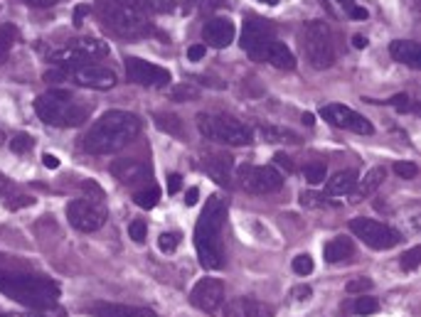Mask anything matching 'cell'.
Here are the masks:
<instances>
[{
	"label": "cell",
	"instance_id": "obj_1",
	"mask_svg": "<svg viewBox=\"0 0 421 317\" xmlns=\"http://www.w3.org/2000/svg\"><path fill=\"white\" fill-rule=\"evenodd\" d=\"M143 128V121L128 111H106L101 118L91 123L86 136L82 138V148L91 155H108L126 148L131 140H136Z\"/></svg>",
	"mask_w": 421,
	"mask_h": 317
},
{
	"label": "cell",
	"instance_id": "obj_2",
	"mask_svg": "<svg viewBox=\"0 0 421 317\" xmlns=\"http://www.w3.org/2000/svg\"><path fill=\"white\" fill-rule=\"evenodd\" d=\"M0 293L32 310H49L60 303L62 290L47 275L0 266Z\"/></svg>",
	"mask_w": 421,
	"mask_h": 317
},
{
	"label": "cell",
	"instance_id": "obj_3",
	"mask_svg": "<svg viewBox=\"0 0 421 317\" xmlns=\"http://www.w3.org/2000/svg\"><path fill=\"white\" fill-rule=\"evenodd\" d=\"M229 204L219 194H212L205 202V210L195 224V249L202 268L219 270L224 268V249H222V229L227 219Z\"/></svg>",
	"mask_w": 421,
	"mask_h": 317
},
{
	"label": "cell",
	"instance_id": "obj_4",
	"mask_svg": "<svg viewBox=\"0 0 421 317\" xmlns=\"http://www.w3.org/2000/svg\"><path fill=\"white\" fill-rule=\"evenodd\" d=\"M35 114L40 121L54 128H74L82 126L91 114V106L82 103L72 91L49 89L47 94L35 99Z\"/></svg>",
	"mask_w": 421,
	"mask_h": 317
},
{
	"label": "cell",
	"instance_id": "obj_5",
	"mask_svg": "<svg viewBox=\"0 0 421 317\" xmlns=\"http://www.w3.org/2000/svg\"><path fill=\"white\" fill-rule=\"evenodd\" d=\"M197 131L202 133L205 140L232 145V148H241L254 140V131L247 123L224 114H197Z\"/></svg>",
	"mask_w": 421,
	"mask_h": 317
},
{
	"label": "cell",
	"instance_id": "obj_6",
	"mask_svg": "<svg viewBox=\"0 0 421 317\" xmlns=\"http://www.w3.org/2000/svg\"><path fill=\"white\" fill-rule=\"evenodd\" d=\"M97 12L99 18H101L104 27H108L116 37L141 40V37L151 35V25L145 23L141 12L128 10V8L119 5L114 0H97Z\"/></svg>",
	"mask_w": 421,
	"mask_h": 317
},
{
	"label": "cell",
	"instance_id": "obj_7",
	"mask_svg": "<svg viewBox=\"0 0 421 317\" xmlns=\"http://www.w3.org/2000/svg\"><path fill=\"white\" fill-rule=\"evenodd\" d=\"M301 40L306 60L311 62L313 69H330L335 64V42H333V32L328 27V23H323V20L306 23L303 25Z\"/></svg>",
	"mask_w": 421,
	"mask_h": 317
},
{
	"label": "cell",
	"instance_id": "obj_8",
	"mask_svg": "<svg viewBox=\"0 0 421 317\" xmlns=\"http://www.w3.org/2000/svg\"><path fill=\"white\" fill-rule=\"evenodd\" d=\"M350 231L355 233L357 239H362V244L374 249V251H387L402 241V233L397 229L387 227V224L377 222V219H368V216H355L350 222Z\"/></svg>",
	"mask_w": 421,
	"mask_h": 317
},
{
	"label": "cell",
	"instance_id": "obj_9",
	"mask_svg": "<svg viewBox=\"0 0 421 317\" xmlns=\"http://www.w3.org/2000/svg\"><path fill=\"white\" fill-rule=\"evenodd\" d=\"M241 190L252 194H271L283 187V175L271 165H241L237 170Z\"/></svg>",
	"mask_w": 421,
	"mask_h": 317
},
{
	"label": "cell",
	"instance_id": "obj_10",
	"mask_svg": "<svg viewBox=\"0 0 421 317\" xmlns=\"http://www.w3.org/2000/svg\"><path fill=\"white\" fill-rule=\"evenodd\" d=\"M67 219L74 229L84 233L99 231V229L106 224L108 214L106 207L101 202H94V199H74V202L67 204Z\"/></svg>",
	"mask_w": 421,
	"mask_h": 317
},
{
	"label": "cell",
	"instance_id": "obj_11",
	"mask_svg": "<svg viewBox=\"0 0 421 317\" xmlns=\"http://www.w3.org/2000/svg\"><path fill=\"white\" fill-rule=\"evenodd\" d=\"M274 27L261 18H247L241 27V49L252 57L254 62H264V54L269 45L274 42Z\"/></svg>",
	"mask_w": 421,
	"mask_h": 317
},
{
	"label": "cell",
	"instance_id": "obj_12",
	"mask_svg": "<svg viewBox=\"0 0 421 317\" xmlns=\"http://www.w3.org/2000/svg\"><path fill=\"white\" fill-rule=\"evenodd\" d=\"M190 303L197 310L207 312V315L219 317L224 303H227V288L219 278H202V281L195 283L193 293H190Z\"/></svg>",
	"mask_w": 421,
	"mask_h": 317
},
{
	"label": "cell",
	"instance_id": "obj_13",
	"mask_svg": "<svg viewBox=\"0 0 421 317\" xmlns=\"http://www.w3.org/2000/svg\"><path fill=\"white\" fill-rule=\"evenodd\" d=\"M320 116H323L330 126L335 128H345V131H352L357 136H372L374 128L365 116H360L352 108L343 106V103H328V106L320 108Z\"/></svg>",
	"mask_w": 421,
	"mask_h": 317
},
{
	"label": "cell",
	"instance_id": "obj_14",
	"mask_svg": "<svg viewBox=\"0 0 421 317\" xmlns=\"http://www.w3.org/2000/svg\"><path fill=\"white\" fill-rule=\"evenodd\" d=\"M126 72L136 84L148 86V89H163L170 84V72L165 66L139 60V57H126Z\"/></svg>",
	"mask_w": 421,
	"mask_h": 317
},
{
	"label": "cell",
	"instance_id": "obj_15",
	"mask_svg": "<svg viewBox=\"0 0 421 317\" xmlns=\"http://www.w3.org/2000/svg\"><path fill=\"white\" fill-rule=\"evenodd\" d=\"M74 77V81L86 89H97V91H106L116 86V74L108 69V66L101 64H91V62H84V64H77L74 69H69Z\"/></svg>",
	"mask_w": 421,
	"mask_h": 317
},
{
	"label": "cell",
	"instance_id": "obj_16",
	"mask_svg": "<svg viewBox=\"0 0 421 317\" xmlns=\"http://www.w3.org/2000/svg\"><path fill=\"white\" fill-rule=\"evenodd\" d=\"M202 168L210 175L217 185L229 187L232 185V170H234V157H229L227 153H219V150H210L202 157Z\"/></svg>",
	"mask_w": 421,
	"mask_h": 317
},
{
	"label": "cell",
	"instance_id": "obj_17",
	"mask_svg": "<svg viewBox=\"0 0 421 317\" xmlns=\"http://www.w3.org/2000/svg\"><path fill=\"white\" fill-rule=\"evenodd\" d=\"M219 317H274V307L256 298H234L224 303Z\"/></svg>",
	"mask_w": 421,
	"mask_h": 317
},
{
	"label": "cell",
	"instance_id": "obj_18",
	"mask_svg": "<svg viewBox=\"0 0 421 317\" xmlns=\"http://www.w3.org/2000/svg\"><path fill=\"white\" fill-rule=\"evenodd\" d=\"M202 40L215 49L229 47V45L234 42V23H232L229 18L207 20L205 27H202Z\"/></svg>",
	"mask_w": 421,
	"mask_h": 317
},
{
	"label": "cell",
	"instance_id": "obj_19",
	"mask_svg": "<svg viewBox=\"0 0 421 317\" xmlns=\"http://www.w3.org/2000/svg\"><path fill=\"white\" fill-rule=\"evenodd\" d=\"M86 312L94 317H156V312L139 305H121V303H91Z\"/></svg>",
	"mask_w": 421,
	"mask_h": 317
},
{
	"label": "cell",
	"instance_id": "obj_20",
	"mask_svg": "<svg viewBox=\"0 0 421 317\" xmlns=\"http://www.w3.org/2000/svg\"><path fill=\"white\" fill-rule=\"evenodd\" d=\"M148 173H151V168H148L143 160H136V157L111 162V175H114L119 182H123V185H133V182L143 180Z\"/></svg>",
	"mask_w": 421,
	"mask_h": 317
},
{
	"label": "cell",
	"instance_id": "obj_21",
	"mask_svg": "<svg viewBox=\"0 0 421 317\" xmlns=\"http://www.w3.org/2000/svg\"><path fill=\"white\" fill-rule=\"evenodd\" d=\"M69 47L74 49V54L79 57V62L84 64L89 60H101L108 54V45L99 37H82V40H74Z\"/></svg>",
	"mask_w": 421,
	"mask_h": 317
},
{
	"label": "cell",
	"instance_id": "obj_22",
	"mask_svg": "<svg viewBox=\"0 0 421 317\" xmlns=\"http://www.w3.org/2000/svg\"><path fill=\"white\" fill-rule=\"evenodd\" d=\"M385 177H387L385 168H372L368 175H365V177H362V180H357L355 190L350 192V199H352V202H362V199H368L370 194H374V192L382 187Z\"/></svg>",
	"mask_w": 421,
	"mask_h": 317
},
{
	"label": "cell",
	"instance_id": "obj_23",
	"mask_svg": "<svg viewBox=\"0 0 421 317\" xmlns=\"http://www.w3.org/2000/svg\"><path fill=\"white\" fill-rule=\"evenodd\" d=\"M389 54L397 62H402V64H409L414 69L421 66V47L414 40H394L389 45Z\"/></svg>",
	"mask_w": 421,
	"mask_h": 317
},
{
	"label": "cell",
	"instance_id": "obj_24",
	"mask_svg": "<svg viewBox=\"0 0 421 317\" xmlns=\"http://www.w3.org/2000/svg\"><path fill=\"white\" fill-rule=\"evenodd\" d=\"M357 185V173L355 170H343V173H335L330 180L325 182V192L330 197H343V194H350Z\"/></svg>",
	"mask_w": 421,
	"mask_h": 317
},
{
	"label": "cell",
	"instance_id": "obj_25",
	"mask_svg": "<svg viewBox=\"0 0 421 317\" xmlns=\"http://www.w3.org/2000/svg\"><path fill=\"white\" fill-rule=\"evenodd\" d=\"M264 62H269V64L276 66V69H286V72L296 66L293 52H291L283 42H278V40H274V42L269 45V49H266V54H264Z\"/></svg>",
	"mask_w": 421,
	"mask_h": 317
},
{
	"label": "cell",
	"instance_id": "obj_26",
	"mask_svg": "<svg viewBox=\"0 0 421 317\" xmlns=\"http://www.w3.org/2000/svg\"><path fill=\"white\" fill-rule=\"evenodd\" d=\"M352 253H355V244H352V239H345V236L330 239L323 249V256H325L328 264H340V261H348Z\"/></svg>",
	"mask_w": 421,
	"mask_h": 317
},
{
	"label": "cell",
	"instance_id": "obj_27",
	"mask_svg": "<svg viewBox=\"0 0 421 317\" xmlns=\"http://www.w3.org/2000/svg\"><path fill=\"white\" fill-rule=\"evenodd\" d=\"M264 143H298L301 138L296 136L289 128H278V126H261L259 128Z\"/></svg>",
	"mask_w": 421,
	"mask_h": 317
},
{
	"label": "cell",
	"instance_id": "obj_28",
	"mask_svg": "<svg viewBox=\"0 0 421 317\" xmlns=\"http://www.w3.org/2000/svg\"><path fill=\"white\" fill-rule=\"evenodd\" d=\"M153 118H156V126L160 128V131L170 133V136H178V138L185 136V128H182V121L178 118V116H173V114H156V116H153Z\"/></svg>",
	"mask_w": 421,
	"mask_h": 317
},
{
	"label": "cell",
	"instance_id": "obj_29",
	"mask_svg": "<svg viewBox=\"0 0 421 317\" xmlns=\"http://www.w3.org/2000/svg\"><path fill=\"white\" fill-rule=\"evenodd\" d=\"M158 199H160V190L158 187H145V190H139L136 194H133V202L139 204L141 210H153L158 204Z\"/></svg>",
	"mask_w": 421,
	"mask_h": 317
},
{
	"label": "cell",
	"instance_id": "obj_30",
	"mask_svg": "<svg viewBox=\"0 0 421 317\" xmlns=\"http://www.w3.org/2000/svg\"><path fill=\"white\" fill-rule=\"evenodd\" d=\"M15 37H18V32L12 25H0V64L8 60V54L15 45Z\"/></svg>",
	"mask_w": 421,
	"mask_h": 317
},
{
	"label": "cell",
	"instance_id": "obj_31",
	"mask_svg": "<svg viewBox=\"0 0 421 317\" xmlns=\"http://www.w3.org/2000/svg\"><path fill=\"white\" fill-rule=\"evenodd\" d=\"M303 177H306L308 185H320L328 177V168H325L323 162H308L306 168H303Z\"/></svg>",
	"mask_w": 421,
	"mask_h": 317
},
{
	"label": "cell",
	"instance_id": "obj_32",
	"mask_svg": "<svg viewBox=\"0 0 421 317\" xmlns=\"http://www.w3.org/2000/svg\"><path fill=\"white\" fill-rule=\"evenodd\" d=\"M379 310V300L377 298H370V295H360L355 300V305H352V312L355 315H374Z\"/></svg>",
	"mask_w": 421,
	"mask_h": 317
},
{
	"label": "cell",
	"instance_id": "obj_33",
	"mask_svg": "<svg viewBox=\"0 0 421 317\" xmlns=\"http://www.w3.org/2000/svg\"><path fill=\"white\" fill-rule=\"evenodd\" d=\"M178 246H180V233L178 231H165L158 236V249H160L163 253L178 251Z\"/></svg>",
	"mask_w": 421,
	"mask_h": 317
},
{
	"label": "cell",
	"instance_id": "obj_34",
	"mask_svg": "<svg viewBox=\"0 0 421 317\" xmlns=\"http://www.w3.org/2000/svg\"><path fill=\"white\" fill-rule=\"evenodd\" d=\"M291 268H293L296 275H311L313 273V258L308 256V253H298V256L293 258Z\"/></svg>",
	"mask_w": 421,
	"mask_h": 317
},
{
	"label": "cell",
	"instance_id": "obj_35",
	"mask_svg": "<svg viewBox=\"0 0 421 317\" xmlns=\"http://www.w3.org/2000/svg\"><path fill=\"white\" fill-rule=\"evenodd\" d=\"M197 96H200V91L195 89L193 84H180L170 91V99H173V101H190V99H197Z\"/></svg>",
	"mask_w": 421,
	"mask_h": 317
},
{
	"label": "cell",
	"instance_id": "obj_36",
	"mask_svg": "<svg viewBox=\"0 0 421 317\" xmlns=\"http://www.w3.org/2000/svg\"><path fill=\"white\" fill-rule=\"evenodd\" d=\"M421 264V249L419 246H414V249H409V251L402 256V270H407V273H411V270H416Z\"/></svg>",
	"mask_w": 421,
	"mask_h": 317
},
{
	"label": "cell",
	"instance_id": "obj_37",
	"mask_svg": "<svg viewBox=\"0 0 421 317\" xmlns=\"http://www.w3.org/2000/svg\"><path fill=\"white\" fill-rule=\"evenodd\" d=\"M32 145H35V140H32L30 136H25V133H20V136H15L10 140V150H12V153H18V155H23V153L32 150Z\"/></svg>",
	"mask_w": 421,
	"mask_h": 317
},
{
	"label": "cell",
	"instance_id": "obj_38",
	"mask_svg": "<svg viewBox=\"0 0 421 317\" xmlns=\"http://www.w3.org/2000/svg\"><path fill=\"white\" fill-rule=\"evenodd\" d=\"M114 3H119V5L128 8V10H133V12H141V15H145V12L153 10L151 0H114Z\"/></svg>",
	"mask_w": 421,
	"mask_h": 317
},
{
	"label": "cell",
	"instance_id": "obj_39",
	"mask_svg": "<svg viewBox=\"0 0 421 317\" xmlns=\"http://www.w3.org/2000/svg\"><path fill=\"white\" fill-rule=\"evenodd\" d=\"M372 286H374V283L370 281V278H352V281L345 286V290L352 293V295H357V293L362 295V293H368V290H372Z\"/></svg>",
	"mask_w": 421,
	"mask_h": 317
},
{
	"label": "cell",
	"instance_id": "obj_40",
	"mask_svg": "<svg viewBox=\"0 0 421 317\" xmlns=\"http://www.w3.org/2000/svg\"><path fill=\"white\" fill-rule=\"evenodd\" d=\"M394 173H397L402 180H414L416 175H419V168H416L414 162H397V165H394Z\"/></svg>",
	"mask_w": 421,
	"mask_h": 317
},
{
	"label": "cell",
	"instance_id": "obj_41",
	"mask_svg": "<svg viewBox=\"0 0 421 317\" xmlns=\"http://www.w3.org/2000/svg\"><path fill=\"white\" fill-rule=\"evenodd\" d=\"M128 233H131V239L136 241V244H143L145 236H148V227H145V222L136 219V222H131V227H128Z\"/></svg>",
	"mask_w": 421,
	"mask_h": 317
},
{
	"label": "cell",
	"instance_id": "obj_42",
	"mask_svg": "<svg viewBox=\"0 0 421 317\" xmlns=\"http://www.w3.org/2000/svg\"><path fill=\"white\" fill-rule=\"evenodd\" d=\"M311 295H313V288L311 286H296L293 290H291V298H293L296 303H308Z\"/></svg>",
	"mask_w": 421,
	"mask_h": 317
},
{
	"label": "cell",
	"instance_id": "obj_43",
	"mask_svg": "<svg viewBox=\"0 0 421 317\" xmlns=\"http://www.w3.org/2000/svg\"><path fill=\"white\" fill-rule=\"evenodd\" d=\"M325 199L320 194H313V192H301V204L306 207H323Z\"/></svg>",
	"mask_w": 421,
	"mask_h": 317
},
{
	"label": "cell",
	"instance_id": "obj_44",
	"mask_svg": "<svg viewBox=\"0 0 421 317\" xmlns=\"http://www.w3.org/2000/svg\"><path fill=\"white\" fill-rule=\"evenodd\" d=\"M274 165H276V168H283L286 170V173H293V162H291V157L289 155H283V153H276V155H274Z\"/></svg>",
	"mask_w": 421,
	"mask_h": 317
},
{
	"label": "cell",
	"instance_id": "obj_45",
	"mask_svg": "<svg viewBox=\"0 0 421 317\" xmlns=\"http://www.w3.org/2000/svg\"><path fill=\"white\" fill-rule=\"evenodd\" d=\"M389 103L394 108H399V111H409V96L407 94H397V96H392Z\"/></svg>",
	"mask_w": 421,
	"mask_h": 317
},
{
	"label": "cell",
	"instance_id": "obj_46",
	"mask_svg": "<svg viewBox=\"0 0 421 317\" xmlns=\"http://www.w3.org/2000/svg\"><path fill=\"white\" fill-rule=\"evenodd\" d=\"M86 15H89V5H77V8H74V27H82Z\"/></svg>",
	"mask_w": 421,
	"mask_h": 317
},
{
	"label": "cell",
	"instance_id": "obj_47",
	"mask_svg": "<svg viewBox=\"0 0 421 317\" xmlns=\"http://www.w3.org/2000/svg\"><path fill=\"white\" fill-rule=\"evenodd\" d=\"M202 57H205V45H193L187 49V60L190 62H200Z\"/></svg>",
	"mask_w": 421,
	"mask_h": 317
},
{
	"label": "cell",
	"instance_id": "obj_48",
	"mask_svg": "<svg viewBox=\"0 0 421 317\" xmlns=\"http://www.w3.org/2000/svg\"><path fill=\"white\" fill-rule=\"evenodd\" d=\"M182 187V177L180 175H170L168 177V194H178Z\"/></svg>",
	"mask_w": 421,
	"mask_h": 317
},
{
	"label": "cell",
	"instance_id": "obj_49",
	"mask_svg": "<svg viewBox=\"0 0 421 317\" xmlns=\"http://www.w3.org/2000/svg\"><path fill=\"white\" fill-rule=\"evenodd\" d=\"M35 202L32 197H25V194H20V197H15V202H5L10 210H18V207H30V204Z\"/></svg>",
	"mask_w": 421,
	"mask_h": 317
},
{
	"label": "cell",
	"instance_id": "obj_50",
	"mask_svg": "<svg viewBox=\"0 0 421 317\" xmlns=\"http://www.w3.org/2000/svg\"><path fill=\"white\" fill-rule=\"evenodd\" d=\"M200 199V187H190V190L185 192V204L187 207H195Z\"/></svg>",
	"mask_w": 421,
	"mask_h": 317
},
{
	"label": "cell",
	"instance_id": "obj_51",
	"mask_svg": "<svg viewBox=\"0 0 421 317\" xmlns=\"http://www.w3.org/2000/svg\"><path fill=\"white\" fill-rule=\"evenodd\" d=\"M43 165H45V168H49V170H57V168H60V157L52 155V153H45V155H43Z\"/></svg>",
	"mask_w": 421,
	"mask_h": 317
},
{
	"label": "cell",
	"instance_id": "obj_52",
	"mask_svg": "<svg viewBox=\"0 0 421 317\" xmlns=\"http://www.w3.org/2000/svg\"><path fill=\"white\" fill-rule=\"evenodd\" d=\"M348 15H350L352 20H368V18H370V12L365 10V8H357V5L352 8V10L348 12Z\"/></svg>",
	"mask_w": 421,
	"mask_h": 317
},
{
	"label": "cell",
	"instance_id": "obj_53",
	"mask_svg": "<svg viewBox=\"0 0 421 317\" xmlns=\"http://www.w3.org/2000/svg\"><path fill=\"white\" fill-rule=\"evenodd\" d=\"M352 47H357V49H365V47H368V37L355 35V37H352Z\"/></svg>",
	"mask_w": 421,
	"mask_h": 317
},
{
	"label": "cell",
	"instance_id": "obj_54",
	"mask_svg": "<svg viewBox=\"0 0 421 317\" xmlns=\"http://www.w3.org/2000/svg\"><path fill=\"white\" fill-rule=\"evenodd\" d=\"M335 3H337L340 8H343L345 12H350L352 8H355V3H352V0H335Z\"/></svg>",
	"mask_w": 421,
	"mask_h": 317
},
{
	"label": "cell",
	"instance_id": "obj_55",
	"mask_svg": "<svg viewBox=\"0 0 421 317\" xmlns=\"http://www.w3.org/2000/svg\"><path fill=\"white\" fill-rule=\"evenodd\" d=\"M25 3H30V5H40V8H45V5H52V3H57V0H25Z\"/></svg>",
	"mask_w": 421,
	"mask_h": 317
},
{
	"label": "cell",
	"instance_id": "obj_56",
	"mask_svg": "<svg viewBox=\"0 0 421 317\" xmlns=\"http://www.w3.org/2000/svg\"><path fill=\"white\" fill-rule=\"evenodd\" d=\"M303 123H306V126H313V123H315V116H313V114H303Z\"/></svg>",
	"mask_w": 421,
	"mask_h": 317
},
{
	"label": "cell",
	"instance_id": "obj_57",
	"mask_svg": "<svg viewBox=\"0 0 421 317\" xmlns=\"http://www.w3.org/2000/svg\"><path fill=\"white\" fill-rule=\"evenodd\" d=\"M0 317H37V315H20V312H0Z\"/></svg>",
	"mask_w": 421,
	"mask_h": 317
},
{
	"label": "cell",
	"instance_id": "obj_58",
	"mask_svg": "<svg viewBox=\"0 0 421 317\" xmlns=\"http://www.w3.org/2000/svg\"><path fill=\"white\" fill-rule=\"evenodd\" d=\"M259 3H264V5H276L278 0H259Z\"/></svg>",
	"mask_w": 421,
	"mask_h": 317
},
{
	"label": "cell",
	"instance_id": "obj_59",
	"mask_svg": "<svg viewBox=\"0 0 421 317\" xmlns=\"http://www.w3.org/2000/svg\"><path fill=\"white\" fill-rule=\"evenodd\" d=\"M3 190H5V182H0V192H3Z\"/></svg>",
	"mask_w": 421,
	"mask_h": 317
},
{
	"label": "cell",
	"instance_id": "obj_60",
	"mask_svg": "<svg viewBox=\"0 0 421 317\" xmlns=\"http://www.w3.org/2000/svg\"><path fill=\"white\" fill-rule=\"evenodd\" d=\"M0 140H3V136H0Z\"/></svg>",
	"mask_w": 421,
	"mask_h": 317
}]
</instances>
